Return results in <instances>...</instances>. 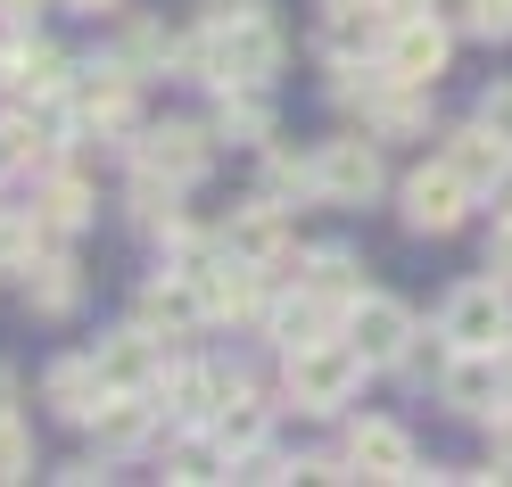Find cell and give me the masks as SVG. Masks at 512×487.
Returning a JSON list of instances; mask_svg holds the SVG:
<instances>
[{
    "label": "cell",
    "mask_w": 512,
    "mask_h": 487,
    "mask_svg": "<svg viewBox=\"0 0 512 487\" xmlns=\"http://www.w3.org/2000/svg\"><path fill=\"white\" fill-rule=\"evenodd\" d=\"M356 380H364V347L356 339H306V347H290V397L306 413H339L347 397H356Z\"/></svg>",
    "instance_id": "obj_1"
},
{
    "label": "cell",
    "mask_w": 512,
    "mask_h": 487,
    "mask_svg": "<svg viewBox=\"0 0 512 487\" xmlns=\"http://www.w3.org/2000/svg\"><path fill=\"white\" fill-rule=\"evenodd\" d=\"M446 347H512V298L496 281H463L446 298Z\"/></svg>",
    "instance_id": "obj_2"
},
{
    "label": "cell",
    "mask_w": 512,
    "mask_h": 487,
    "mask_svg": "<svg viewBox=\"0 0 512 487\" xmlns=\"http://www.w3.org/2000/svg\"><path fill=\"white\" fill-rule=\"evenodd\" d=\"M380 67H389L405 91H430L438 67H446V25H430V17H397V25H389V50H380Z\"/></svg>",
    "instance_id": "obj_3"
},
{
    "label": "cell",
    "mask_w": 512,
    "mask_h": 487,
    "mask_svg": "<svg viewBox=\"0 0 512 487\" xmlns=\"http://www.w3.org/2000/svg\"><path fill=\"white\" fill-rule=\"evenodd\" d=\"M314 190H323L331 207H364L380 190V149L372 141H323V157H314Z\"/></svg>",
    "instance_id": "obj_4"
},
{
    "label": "cell",
    "mask_w": 512,
    "mask_h": 487,
    "mask_svg": "<svg viewBox=\"0 0 512 487\" xmlns=\"http://www.w3.org/2000/svg\"><path fill=\"white\" fill-rule=\"evenodd\" d=\"M463 207H471V182L455 166H422L405 182V223H413V232H455Z\"/></svg>",
    "instance_id": "obj_5"
},
{
    "label": "cell",
    "mask_w": 512,
    "mask_h": 487,
    "mask_svg": "<svg viewBox=\"0 0 512 487\" xmlns=\"http://www.w3.org/2000/svg\"><path fill=\"white\" fill-rule=\"evenodd\" d=\"M100 380L116 397H149L157 380H166V355H157V331H116L100 347Z\"/></svg>",
    "instance_id": "obj_6"
},
{
    "label": "cell",
    "mask_w": 512,
    "mask_h": 487,
    "mask_svg": "<svg viewBox=\"0 0 512 487\" xmlns=\"http://www.w3.org/2000/svg\"><path fill=\"white\" fill-rule=\"evenodd\" d=\"M347 339L364 347V364H397L405 339H413V314L397 298H356V306H347Z\"/></svg>",
    "instance_id": "obj_7"
},
{
    "label": "cell",
    "mask_w": 512,
    "mask_h": 487,
    "mask_svg": "<svg viewBox=\"0 0 512 487\" xmlns=\"http://www.w3.org/2000/svg\"><path fill=\"white\" fill-rule=\"evenodd\" d=\"M347 463H356L364 479H422L413 471V438L397 430V421H356V430H347Z\"/></svg>",
    "instance_id": "obj_8"
},
{
    "label": "cell",
    "mask_w": 512,
    "mask_h": 487,
    "mask_svg": "<svg viewBox=\"0 0 512 487\" xmlns=\"http://www.w3.org/2000/svg\"><path fill=\"white\" fill-rule=\"evenodd\" d=\"M446 405H463V413H488L496 405V388H504V347H455V364H446Z\"/></svg>",
    "instance_id": "obj_9"
},
{
    "label": "cell",
    "mask_w": 512,
    "mask_h": 487,
    "mask_svg": "<svg viewBox=\"0 0 512 487\" xmlns=\"http://www.w3.org/2000/svg\"><path fill=\"white\" fill-rule=\"evenodd\" d=\"M446 166H455L471 190H496V182H512V141L488 133V124H471V133L446 141Z\"/></svg>",
    "instance_id": "obj_10"
},
{
    "label": "cell",
    "mask_w": 512,
    "mask_h": 487,
    "mask_svg": "<svg viewBox=\"0 0 512 487\" xmlns=\"http://www.w3.org/2000/svg\"><path fill=\"white\" fill-rule=\"evenodd\" d=\"M141 166L166 174V182H199L207 174V133L199 124H157V133L141 141Z\"/></svg>",
    "instance_id": "obj_11"
},
{
    "label": "cell",
    "mask_w": 512,
    "mask_h": 487,
    "mask_svg": "<svg viewBox=\"0 0 512 487\" xmlns=\"http://www.w3.org/2000/svg\"><path fill=\"white\" fill-rule=\"evenodd\" d=\"M108 397H116V388L100 380V355H91V364H50V405L67 421H100Z\"/></svg>",
    "instance_id": "obj_12"
},
{
    "label": "cell",
    "mask_w": 512,
    "mask_h": 487,
    "mask_svg": "<svg viewBox=\"0 0 512 487\" xmlns=\"http://www.w3.org/2000/svg\"><path fill=\"white\" fill-rule=\"evenodd\" d=\"M223 248L248 256V265H273V273L290 265V232H281V215H273V207H248L232 232H223Z\"/></svg>",
    "instance_id": "obj_13"
},
{
    "label": "cell",
    "mask_w": 512,
    "mask_h": 487,
    "mask_svg": "<svg viewBox=\"0 0 512 487\" xmlns=\"http://www.w3.org/2000/svg\"><path fill=\"white\" fill-rule=\"evenodd\" d=\"M207 314V298H199V281H149L141 289V331H190V322Z\"/></svg>",
    "instance_id": "obj_14"
},
{
    "label": "cell",
    "mask_w": 512,
    "mask_h": 487,
    "mask_svg": "<svg viewBox=\"0 0 512 487\" xmlns=\"http://www.w3.org/2000/svg\"><path fill=\"white\" fill-rule=\"evenodd\" d=\"M25 298H34V314H75V265L67 256H34V265H25Z\"/></svg>",
    "instance_id": "obj_15"
},
{
    "label": "cell",
    "mask_w": 512,
    "mask_h": 487,
    "mask_svg": "<svg viewBox=\"0 0 512 487\" xmlns=\"http://www.w3.org/2000/svg\"><path fill=\"white\" fill-rule=\"evenodd\" d=\"M83 116H91V124H124V116H133V67H91Z\"/></svg>",
    "instance_id": "obj_16"
},
{
    "label": "cell",
    "mask_w": 512,
    "mask_h": 487,
    "mask_svg": "<svg viewBox=\"0 0 512 487\" xmlns=\"http://www.w3.org/2000/svg\"><path fill=\"white\" fill-rule=\"evenodd\" d=\"M215 438L232 446V454H256V446H265V405H256L248 388H240V397H232V405L215 413Z\"/></svg>",
    "instance_id": "obj_17"
},
{
    "label": "cell",
    "mask_w": 512,
    "mask_h": 487,
    "mask_svg": "<svg viewBox=\"0 0 512 487\" xmlns=\"http://www.w3.org/2000/svg\"><path fill=\"white\" fill-rule=\"evenodd\" d=\"M83 223H91L83 182H50V190H42V232H58V240H67V232H83Z\"/></svg>",
    "instance_id": "obj_18"
},
{
    "label": "cell",
    "mask_w": 512,
    "mask_h": 487,
    "mask_svg": "<svg viewBox=\"0 0 512 487\" xmlns=\"http://www.w3.org/2000/svg\"><path fill=\"white\" fill-rule=\"evenodd\" d=\"M223 463H232V446H223V438H182V446L166 454L174 479H223Z\"/></svg>",
    "instance_id": "obj_19"
},
{
    "label": "cell",
    "mask_w": 512,
    "mask_h": 487,
    "mask_svg": "<svg viewBox=\"0 0 512 487\" xmlns=\"http://www.w3.org/2000/svg\"><path fill=\"white\" fill-rule=\"evenodd\" d=\"M314 298H323V306H356L364 298V281H356V256H314Z\"/></svg>",
    "instance_id": "obj_20"
},
{
    "label": "cell",
    "mask_w": 512,
    "mask_h": 487,
    "mask_svg": "<svg viewBox=\"0 0 512 487\" xmlns=\"http://www.w3.org/2000/svg\"><path fill=\"white\" fill-rule=\"evenodd\" d=\"M91 430H100V446H133V438L149 430V413H141V397H108Z\"/></svg>",
    "instance_id": "obj_21"
},
{
    "label": "cell",
    "mask_w": 512,
    "mask_h": 487,
    "mask_svg": "<svg viewBox=\"0 0 512 487\" xmlns=\"http://www.w3.org/2000/svg\"><path fill=\"white\" fill-rule=\"evenodd\" d=\"M0 166H50V141L25 116H0Z\"/></svg>",
    "instance_id": "obj_22"
},
{
    "label": "cell",
    "mask_w": 512,
    "mask_h": 487,
    "mask_svg": "<svg viewBox=\"0 0 512 487\" xmlns=\"http://www.w3.org/2000/svg\"><path fill=\"white\" fill-rule=\"evenodd\" d=\"M223 133H240V141H265L273 133V116H265V100L240 83V91H223Z\"/></svg>",
    "instance_id": "obj_23"
},
{
    "label": "cell",
    "mask_w": 512,
    "mask_h": 487,
    "mask_svg": "<svg viewBox=\"0 0 512 487\" xmlns=\"http://www.w3.org/2000/svg\"><path fill=\"white\" fill-rule=\"evenodd\" d=\"M314 331H323V298H298V306L273 314V339H281V347H306Z\"/></svg>",
    "instance_id": "obj_24"
},
{
    "label": "cell",
    "mask_w": 512,
    "mask_h": 487,
    "mask_svg": "<svg viewBox=\"0 0 512 487\" xmlns=\"http://www.w3.org/2000/svg\"><path fill=\"white\" fill-rule=\"evenodd\" d=\"M265 182H273V190H314V157L273 149V157H265Z\"/></svg>",
    "instance_id": "obj_25"
},
{
    "label": "cell",
    "mask_w": 512,
    "mask_h": 487,
    "mask_svg": "<svg viewBox=\"0 0 512 487\" xmlns=\"http://www.w3.org/2000/svg\"><path fill=\"white\" fill-rule=\"evenodd\" d=\"M463 25H471V34H488V42H504L512 34V0H463Z\"/></svg>",
    "instance_id": "obj_26"
},
{
    "label": "cell",
    "mask_w": 512,
    "mask_h": 487,
    "mask_svg": "<svg viewBox=\"0 0 512 487\" xmlns=\"http://www.w3.org/2000/svg\"><path fill=\"white\" fill-rule=\"evenodd\" d=\"M25 471H34V438L17 421H0V479H25Z\"/></svg>",
    "instance_id": "obj_27"
},
{
    "label": "cell",
    "mask_w": 512,
    "mask_h": 487,
    "mask_svg": "<svg viewBox=\"0 0 512 487\" xmlns=\"http://www.w3.org/2000/svg\"><path fill=\"white\" fill-rule=\"evenodd\" d=\"M157 58H174V42L157 34V25H133V34H124V67H157Z\"/></svg>",
    "instance_id": "obj_28"
},
{
    "label": "cell",
    "mask_w": 512,
    "mask_h": 487,
    "mask_svg": "<svg viewBox=\"0 0 512 487\" xmlns=\"http://www.w3.org/2000/svg\"><path fill=\"white\" fill-rule=\"evenodd\" d=\"M479 124H488V133H504V141H512V83H496L488 100H479Z\"/></svg>",
    "instance_id": "obj_29"
},
{
    "label": "cell",
    "mask_w": 512,
    "mask_h": 487,
    "mask_svg": "<svg viewBox=\"0 0 512 487\" xmlns=\"http://www.w3.org/2000/svg\"><path fill=\"white\" fill-rule=\"evenodd\" d=\"M17 256H34V232H25V223H9V215H0V265H17Z\"/></svg>",
    "instance_id": "obj_30"
},
{
    "label": "cell",
    "mask_w": 512,
    "mask_h": 487,
    "mask_svg": "<svg viewBox=\"0 0 512 487\" xmlns=\"http://www.w3.org/2000/svg\"><path fill=\"white\" fill-rule=\"evenodd\" d=\"M488 265H496V273L512 281V215H504V223H496V232H488Z\"/></svg>",
    "instance_id": "obj_31"
},
{
    "label": "cell",
    "mask_w": 512,
    "mask_h": 487,
    "mask_svg": "<svg viewBox=\"0 0 512 487\" xmlns=\"http://www.w3.org/2000/svg\"><path fill=\"white\" fill-rule=\"evenodd\" d=\"M207 17H223V25H232V17H256V0H207Z\"/></svg>",
    "instance_id": "obj_32"
},
{
    "label": "cell",
    "mask_w": 512,
    "mask_h": 487,
    "mask_svg": "<svg viewBox=\"0 0 512 487\" xmlns=\"http://www.w3.org/2000/svg\"><path fill=\"white\" fill-rule=\"evenodd\" d=\"M380 9H389V25H397V17H422L430 0H380Z\"/></svg>",
    "instance_id": "obj_33"
},
{
    "label": "cell",
    "mask_w": 512,
    "mask_h": 487,
    "mask_svg": "<svg viewBox=\"0 0 512 487\" xmlns=\"http://www.w3.org/2000/svg\"><path fill=\"white\" fill-rule=\"evenodd\" d=\"M9 397H17V380H9V372H0V421H9Z\"/></svg>",
    "instance_id": "obj_34"
},
{
    "label": "cell",
    "mask_w": 512,
    "mask_h": 487,
    "mask_svg": "<svg viewBox=\"0 0 512 487\" xmlns=\"http://www.w3.org/2000/svg\"><path fill=\"white\" fill-rule=\"evenodd\" d=\"M496 446H504V454H512V413H504V421H496Z\"/></svg>",
    "instance_id": "obj_35"
},
{
    "label": "cell",
    "mask_w": 512,
    "mask_h": 487,
    "mask_svg": "<svg viewBox=\"0 0 512 487\" xmlns=\"http://www.w3.org/2000/svg\"><path fill=\"white\" fill-rule=\"evenodd\" d=\"M25 9H34V0H0V17H25Z\"/></svg>",
    "instance_id": "obj_36"
},
{
    "label": "cell",
    "mask_w": 512,
    "mask_h": 487,
    "mask_svg": "<svg viewBox=\"0 0 512 487\" xmlns=\"http://www.w3.org/2000/svg\"><path fill=\"white\" fill-rule=\"evenodd\" d=\"M331 9H380V0H331Z\"/></svg>",
    "instance_id": "obj_37"
},
{
    "label": "cell",
    "mask_w": 512,
    "mask_h": 487,
    "mask_svg": "<svg viewBox=\"0 0 512 487\" xmlns=\"http://www.w3.org/2000/svg\"><path fill=\"white\" fill-rule=\"evenodd\" d=\"M75 9H116V0H75Z\"/></svg>",
    "instance_id": "obj_38"
}]
</instances>
